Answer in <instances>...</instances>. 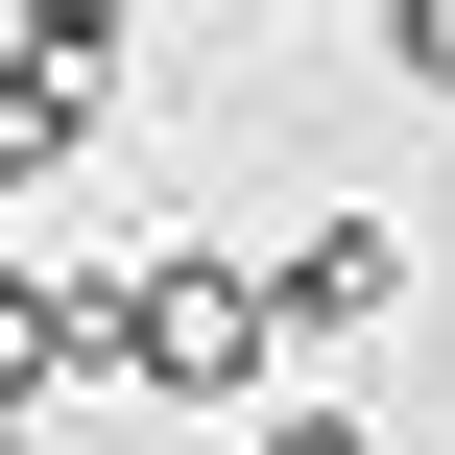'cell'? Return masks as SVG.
Listing matches in <instances>:
<instances>
[{
  "label": "cell",
  "mask_w": 455,
  "mask_h": 455,
  "mask_svg": "<svg viewBox=\"0 0 455 455\" xmlns=\"http://www.w3.org/2000/svg\"><path fill=\"white\" fill-rule=\"evenodd\" d=\"M384 288H408V264H384V216H312V240L264 264V336H360Z\"/></svg>",
  "instance_id": "3957f363"
},
{
  "label": "cell",
  "mask_w": 455,
  "mask_h": 455,
  "mask_svg": "<svg viewBox=\"0 0 455 455\" xmlns=\"http://www.w3.org/2000/svg\"><path fill=\"white\" fill-rule=\"evenodd\" d=\"M264 455H360V432H336V408H288V432H264Z\"/></svg>",
  "instance_id": "8992f818"
},
{
  "label": "cell",
  "mask_w": 455,
  "mask_h": 455,
  "mask_svg": "<svg viewBox=\"0 0 455 455\" xmlns=\"http://www.w3.org/2000/svg\"><path fill=\"white\" fill-rule=\"evenodd\" d=\"M96 48H120V24H24V72H0V168H72V144H96V96H120Z\"/></svg>",
  "instance_id": "7a4b0ae2"
},
{
  "label": "cell",
  "mask_w": 455,
  "mask_h": 455,
  "mask_svg": "<svg viewBox=\"0 0 455 455\" xmlns=\"http://www.w3.org/2000/svg\"><path fill=\"white\" fill-rule=\"evenodd\" d=\"M96 336H120V288H48V264H0V408H24V384H72Z\"/></svg>",
  "instance_id": "277c9868"
},
{
  "label": "cell",
  "mask_w": 455,
  "mask_h": 455,
  "mask_svg": "<svg viewBox=\"0 0 455 455\" xmlns=\"http://www.w3.org/2000/svg\"><path fill=\"white\" fill-rule=\"evenodd\" d=\"M384 72H408V96H455V0H384Z\"/></svg>",
  "instance_id": "5b68a950"
},
{
  "label": "cell",
  "mask_w": 455,
  "mask_h": 455,
  "mask_svg": "<svg viewBox=\"0 0 455 455\" xmlns=\"http://www.w3.org/2000/svg\"><path fill=\"white\" fill-rule=\"evenodd\" d=\"M120 360H144V384H192V408H216V384H264V264H144V288H120Z\"/></svg>",
  "instance_id": "6da1fadb"
}]
</instances>
